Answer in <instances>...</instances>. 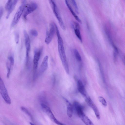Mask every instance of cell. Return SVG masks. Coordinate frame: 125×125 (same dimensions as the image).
<instances>
[{
  "label": "cell",
  "mask_w": 125,
  "mask_h": 125,
  "mask_svg": "<svg viewBox=\"0 0 125 125\" xmlns=\"http://www.w3.org/2000/svg\"><path fill=\"white\" fill-rule=\"evenodd\" d=\"M55 24L54 22L51 23L50 25L49 29L47 31L45 42L47 44L50 43L53 38L55 31Z\"/></svg>",
  "instance_id": "obj_6"
},
{
  "label": "cell",
  "mask_w": 125,
  "mask_h": 125,
  "mask_svg": "<svg viewBox=\"0 0 125 125\" xmlns=\"http://www.w3.org/2000/svg\"><path fill=\"white\" fill-rule=\"evenodd\" d=\"M45 95L44 94L42 93L39 96V99L40 100L41 103H43L46 104H47V102L45 97Z\"/></svg>",
  "instance_id": "obj_19"
},
{
  "label": "cell",
  "mask_w": 125,
  "mask_h": 125,
  "mask_svg": "<svg viewBox=\"0 0 125 125\" xmlns=\"http://www.w3.org/2000/svg\"><path fill=\"white\" fill-rule=\"evenodd\" d=\"M26 0H23L21 5L20 6L16 13L12 21L11 27H14L18 22L24 12L26 3Z\"/></svg>",
  "instance_id": "obj_2"
},
{
  "label": "cell",
  "mask_w": 125,
  "mask_h": 125,
  "mask_svg": "<svg viewBox=\"0 0 125 125\" xmlns=\"http://www.w3.org/2000/svg\"><path fill=\"white\" fill-rule=\"evenodd\" d=\"M48 57L46 55L44 57L40 66L37 72V77L40 75L47 69L48 67Z\"/></svg>",
  "instance_id": "obj_11"
},
{
  "label": "cell",
  "mask_w": 125,
  "mask_h": 125,
  "mask_svg": "<svg viewBox=\"0 0 125 125\" xmlns=\"http://www.w3.org/2000/svg\"><path fill=\"white\" fill-rule=\"evenodd\" d=\"M14 0H8L5 6V9L7 11L9 9Z\"/></svg>",
  "instance_id": "obj_22"
},
{
  "label": "cell",
  "mask_w": 125,
  "mask_h": 125,
  "mask_svg": "<svg viewBox=\"0 0 125 125\" xmlns=\"http://www.w3.org/2000/svg\"><path fill=\"white\" fill-rule=\"evenodd\" d=\"M7 69V78H9L11 72V67L12 66L9 62H8L6 64Z\"/></svg>",
  "instance_id": "obj_20"
},
{
  "label": "cell",
  "mask_w": 125,
  "mask_h": 125,
  "mask_svg": "<svg viewBox=\"0 0 125 125\" xmlns=\"http://www.w3.org/2000/svg\"><path fill=\"white\" fill-rule=\"evenodd\" d=\"M53 12L57 18L61 28L63 31L66 30V27L61 16L58 8L55 2L54 1L50 5Z\"/></svg>",
  "instance_id": "obj_5"
},
{
  "label": "cell",
  "mask_w": 125,
  "mask_h": 125,
  "mask_svg": "<svg viewBox=\"0 0 125 125\" xmlns=\"http://www.w3.org/2000/svg\"><path fill=\"white\" fill-rule=\"evenodd\" d=\"M15 42L16 44H18L19 41V33L17 32L14 34Z\"/></svg>",
  "instance_id": "obj_26"
},
{
  "label": "cell",
  "mask_w": 125,
  "mask_h": 125,
  "mask_svg": "<svg viewBox=\"0 0 125 125\" xmlns=\"http://www.w3.org/2000/svg\"><path fill=\"white\" fill-rule=\"evenodd\" d=\"M84 99L87 104L93 110L97 119L98 120L100 119V113L96 105L89 96H87L84 98Z\"/></svg>",
  "instance_id": "obj_10"
},
{
  "label": "cell",
  "mask_w": 125,
  "mask_h": 125,
  "mask_svg": "<svg viewBox=\"0 0 125 125\" xmlns=\"http://www.w3.org/2000/svg\"><path fill=\"white\" fill-rule=\"evenodd\" d=\"M3 9L2 8H0V18H1L3 13Z\"/></svg>",
  "instance_id": "obj_27"
},
{
  "label": "cell",
  "mask_w": 125,
  "mask_h": 125,
  "mask_svg": "<svg viewBox=\"0 0 125 125\" xmlns=\"http://www.w3.org/2000/svg\"><path fill=\"white\" fill-rule=\"evenodd\" d=\"M63 99L66 105L67 115L69 117L71 118L72 117L73 114V106L71 103L67 99L65 98H64Z\"/></svg>",
  "instance_id": "obj_14"
},
{
  "label": "cell",
  "mask_w": 125,
  "mask_h": 125,
  "mask_svg": "<svg viewBox=\"0 0 125 125\" xmlns=\"http://www.w3.org/2000/svg\"><path fill=\"white\" fill-rule=\"evenodd\" d=\"M55 28L58 38V50L59 56L65 71L67 74H69V67L65 52L63 41L56 24L55 25Z\"/></svg>",
  "instance_id": "obj_1"
},
{
  "label": "cell",
  "mask_w": 125,
  "mask_h": 125,
  "mask_svg": "<svg viewBox=\"0 0 125 125\" xmlns=\"http://www.w3.org/2000/svg\"><path fill=\"white\" fill-rule=\"evenodd\" d=\"M30 124L31 125H34V124H33V123H32L31 122H30Z\"/></svg>",
  "instance_id": "obj_28"
},
{
  "label": "cell",
  "mask_w": 125,
  "mask_h": 125,
  "mask_svg": "<svg viewBox=\"0 0 125 125\" xmlns=\"http://www.w3.org/2000/svg\"><path fill=\"white\" fill-rule=\"evenodd\" d=\"M73 6L74 7L75 11L76 13L78 14L79 10L78 8L75 0H71Z\"/></svg>",
  "instance_id": "obj_23"
},
{
  "label": "cell",
  "mask_w": 125,
  "mask_h": 125,
  "mask_svg": "<svg viewBox=\"0 0 125 125\" xmlns=\"http://www.w3.org/2000/svg\"><path fill=\"white\" fill-rule=\"evenodd\" d=\"M25 40V44L26 49V63L28 65L29 60V53L31 49L30 41L28 35L25 30L23 31Z\"/></svg>",
  "instance_id": "obj_8"
},
{
  "label": "cell",
  "mask_w": 125,
  "mask_h": 125,
  "mask_svg": "<svg viewBox=\"0 0 125 125\" xmlns=\"http://www.w3.org/2000/svg\"><path fill=\"white\" fill-rule=\"evenodd\" d=\"M8 59L10 63L12 66H13L14 64V62L13 57L11 56H9L8 57Z\"/></svg>",
  "instance_id": "obj_25"
},
{
  "label": "cell",
  "mask_w": 125,
  "mask_h": 125,
  "mask_svg": "<svg viewBox=\"0 0 125 125\" xmlns=\"http://www.w3.org/2000/svg\"><path fill=\"white\" fill-rule=\"evenodd\" d=\"M21 109L22 112L25 113L30 117L32 121H33L34 119L33 116L27 109L23 106H21Z\"/></svg>",
  "instance_id": "obj_17"
},
{
  "label": "cell",
  "mask_w": 125,
  "mask_h": 125,
  "mask_svg": "<svg viewBox=\"0 0 125 125\" xmlns=\"http://www.w3.org/2000/svg\"><path fill=\"white\" fill-rule=\"evenodd\" d=\"M42 49L35 50L33 59V77H35L37 75V69L38 62L42 52Z\"/></svg>",
  "instance_id": "obj_7"
},
{
  "label": "cell",
  "mask_w": 125,
  "mask_h": 125,
  "mask_svg": "<svg viewBox=\"0 0 125 125\" xmlns=\"http://www.w3.org/2000/svg\"><path fill=\"white\" fill-rule=\"evenodd\" d=\"M73 52L75 57L77 61L79 62H81L82 58L78 51L76 49H74Z\"/></svg>",
  "instance_id": "obj_18"
},
{
  "label": "cell",
  "mask_w": 125,
  "mask_h": 125,
  "mask_svg": "<svg viewBox=\"0 0 125 125\" xmlns=\"http://www.w3.org/2000/svg\"><path fill=\"white\" fill-rule=\"evenodd\" d=\"M77 86L78 91L84 98L87 96V94L84 86L81 81L79 80L77 82Z\"/></svg>",
  "instance_id": "obj_12"
},
{
  "label": "cell",
  "mask_w": 125,
  "mask_h": 125,
  "mask_svg": "<svg viewBox=\"0 0 125 125\" xmlns=\"http://www.w3.org/2000/svg\"><path fill=\"white\" fill-rule=\"evenodd\" d=\"M79 117L86 125H94L92 122L85 115L84 113L79 116Z\"/></svg>",
  "instance_id": "obj_16"
},
{
  "label": "cell",
  "mask_w": 125,
  "mask_h": 125,
  "mask_svg": "<svg viewBox=\"0 0 125 125\" xmlns=\"http://www.w3.org/2000/svg\"><path fill=\"white\" fill-rule=\"evenodd\" d=\"M0 92L2 97L5 102L7 104L11 103V100L8 93L4 83L1 77L0 80Z\"/></svg>",
  "instance_id": "obj_4"
},
{
  "label": "cell",
  "mask_w": 125,
  "mask_h": 125,
  "mask_svg": "<svg viewBox=\"0 0 125 125\" xmlns=\"http://www.w3.org/2000/svg\"><path fill=\"white\" fill-rule=\"evenodd\" d=\"M37 7V4L34 2H32L26 4L23 12V18L24 19L26 20L27 16L35 10Z\"/></svg>",
  "instance_id": "obj_9"
},
{
  "label": "cell",
  "mask_w": 125,
  "mask_h": 125,
  "mask_svg": "<svg viewBox=\"0 0 125 125\" xmlns=\"http://www.w3.org/2000/svg\"><path fill=\"white\" fill-rule=\"evenodd\" d=\"M73 26L75 35L81 42H82V39L80 31V27L79 24L76 22H74Z\"/></svg>",
  "instance_id": "obj_13"
},
{
  "label": "cell",
  "mask_w": 125,
  "mask_h": 125,
  "mask_svg": "<svg viewBox=\"0 0 125 125\" xmlns=\"http://www.w3.org/2000/svg\"><path fill=\"white\" fill-rule=\"evenodd\" d=\"M98 99L99 102L104 106H107V103L105 99L102 96H99L98 97Z\"/></svg>",
  "instance_id": "obj_21"
},
{
  "label": "cell",
  "mask_w": 125,
  "mask_h": 125,
  "mask_svg": "<svg viewBox=\"0 0 125 125\" xmlns=\"http://www.w3.org/2000/svg\"><path fill=\"white\" fill-rule=\"evenodd\" d=\"M41 106L42 110L47 115L52 121L59 125H64L59 121L56 119L51 109L47 104L41 103Z\"/></svg>",
  "instance_id": "obj_3"
},
{
  "label": "cell",
  "mask_w": 125,
  "mask_h": 125,
  "mask_svg": "<svg viewBox=\"0 0 125 125\" xmlns=\"http://www.w3.org/2000/svg\"><path fill=\"white\" fill-rule=\"evenodd\" d=\"M30 33L31 34L35 37L37 36L38 34L37 31L34 29L31 30L30 31Z\"/></svg>",
  "instance_id": "obj_24"
},
{
  "label": "cell",
  "mask_w": 125,
  "mask_h": 125,
  "mask_svg": "<svg viewBox=\"0 0 125 125\" xmlns=\"http://www.w3.org/2000/svg\"><path fill=\"white\" fill-rule=\"evenodd\" d=\"M65 0L66 5L74 18L79 22L80 24H82L81 21L73 11L70 5L69 4L68 0Z\"/></svg>",
  "instance_id": "obj_15"
}]
</instances>
